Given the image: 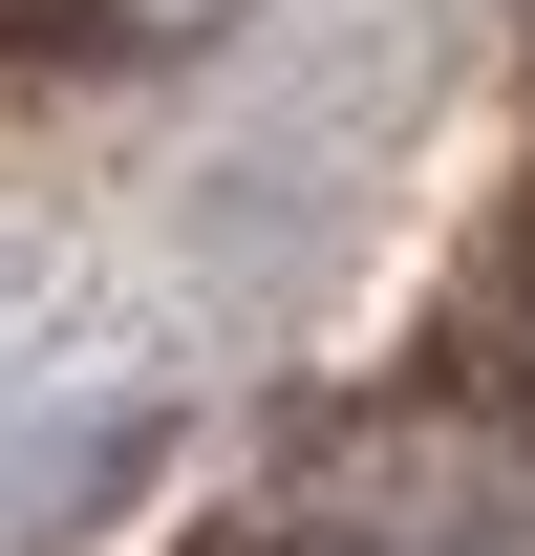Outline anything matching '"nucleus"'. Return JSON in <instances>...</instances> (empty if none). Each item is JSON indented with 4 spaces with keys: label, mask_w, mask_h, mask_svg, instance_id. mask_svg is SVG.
Listing matches in <instances>:
<instances>
[{
    "label": "nucleus",
    "mask_w": 535,
    "mask_h": 556,
    "mask_svg": "<svg viewBox=\"0 0 535 556\" xmlns=\"http://www.w3.org/2000/svg\"><path fill=\"white\" fill-rule=\"evenodd\" d=\"M514 386H535V300H514Z\"/></svg>",
    "instance_id": "1"
}]
</instances>
